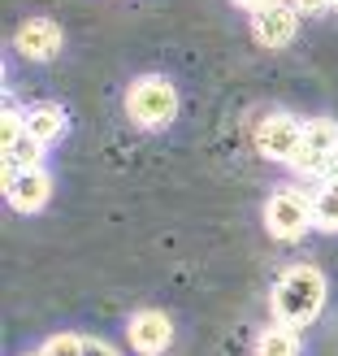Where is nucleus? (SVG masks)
<instances>
[{"instance_id": "obj_1", "label": "nucleus", "mask_w": 338, "mask_h": 356, "mask_svg": "<svg viewBox=\"0 0 338 356\" xmlns=\"http://www.w3.org/2000/svg\"><path fill=\"white\" fill-rule=\"evenodd\" d=\"M269 305H273L278 322H287L295 330L312 326L316 313H321V305H326V278H321V270H316V265H291V270H282V278L273 282Z\"/></svg>"}, {"instance_id": "obj_2", "label": "nucleus", "mask_w": 338, "mask_h": 356, "mask_svg": "<svg viewBox=\"0 0 338 356\" xmlns=\"http://www.w3.org/2000/svg\"><path fill=\"white\" fill-rule=\"evenodd\" d=\"M291 165L299 174H308V178H334V165H338V122H330V118L304 122V139H299V152H295Z\"/></svg>"}, {"instance_id": "obj_3", "label": "nucleus", "mask_w": 338, "mask_h": 356, "mask_svg": "<svg viewBox=\"0 0 338 356\" xmlns=\"http://www.w3.org/2000/svg\"><path fill=\"white\" fill-rule=\"evenodd\" d=\"M126 113H130V122H139V127H148V131L152 127H169L174 113H178L174 83L169 79H156V74L139 79L130 87V96H126Z\"/></svg>"}, {"instance_id": "obj_4", "label": "nucleus", "mask_w": 338, "mask_h": 356, "mask_svg": "<svg viewBox=\"0 0 338 356\" xmlns=\"http://www.w3.org/2000/svg\"><path fill=\"white\" fill-rule=\"evenodd\" d=\"M299 139H304V122L291 118V113H264L256 122V135H252V144L256 152L264 156V161H295V152H299Z\"/></svg>"}, {"instance_id": "obj_5", "label": "nucleus", "mask_w": 338, "mask_h": 356, "mask_svg": "<svg viewBox=\"0 0 338 356\" xmlns=\"http://www.w3.org/2000/svg\"><path fill=\"white\" fill-rule=\"evenodd\" d=\"M264 226H269V235L282 239V243L304 239L316 226L312 222V200H304V195H295V191H278L273 200L264 204Z\"/></svg>"}, {"instance_id": "obj_6", "label": "nucleus", "mask_w": 338, "mask_h": 356, "mask_svg": "<svg viewBox=\"0 0 338 356\" xmlns=\"http://www.w3.org/2000/svg\"><path fill=\"white\" fill-rule=\"evenodd\" d=\"M299 13L291 0H273V5H264L256 9L252 17V35H256V44L260 48H287L295 40V31H299Z\"/></svg>"}, {"instance_id": "obj_7", "label": "nucleus", "mask_w": 338, "mask_h": 356, "mask_svg": "<svg viewBox=\"0 0 338 356\" xmlns=\"http://www.w3.org/2000/svg\"><path fill=\"white\" fill-rule=\"evenodd\" d=\"M48 191H52V183H48V174L40 165H31V170H5V200H9V209L35 213V209L48 204Z\"/></svg>"}, {"instance_id": "obj_8", "label": "nucleus", "mask_w": 338, "mask_h": 356, "mask_svg": "<svg viewBox=\"0 0 338 356\" xmlns=\"http://www.w3.org/2000/svg\"><path fill=\"white\" fill-rule=\"evenodd\" d=\"M130 348L135 352H144V356H161L169 343H174V326H169V317L165 313H156V309H144V313H135L130 317Z\"/></svg>"}, {"instance_id": "obj_9", "label": "nucleus", "mask_w": 338, "mask_h": 356, "mask_svg": "<svg viewBox=\"0 0 338 356\" xmlns=\"http://www.w3.org/2000/svg\"><path fill=\"white\" fill-rule=\"evenodd\" d=\"M17 52L26 61H52L61 52V26L52 17H31L17 26Z\"/></svg>"}, {"instance_id": "obj_10", "label": "nucleus", "mask_w": 338, "mask_h": 356, "mask_svg": "<svg viewBox=\"0 0 338 356\" xmlns=\"http://www.w3.org/2000/svg\"><path fill=\"white\" fill-rule=\"evenodd\" d=\"M26 131L40 139V144H57V139L65 135L61 104H35V109H26Z\"/></svg>"}, {"instance_id": "obj_11", "label": "nucleus", "mask_w": 338, "mask_h": 356, "mask_svg": "<svg viewBox=\"0 0 338 356\" xmlns=\"http://www.w3.org/2000/svg\"><path fill=\"white\" fill-rule=\"evenodd\" d=\"M5 170H31V165H40V156H44V144L40 139H35L26 127L17 131V135H9L5 139Z\"/></svg>"}, {"instance_id": "obj_12", "label": "nucleus", "mask_w": 338, "mask_h": 356, "mask_svg": "<svg viewBox=\"0 0 338 356\" xmlns=\"http://www.w3.org/2000/svg\"><path fill=\"white\" fill-rule=\"evenodd\" d=\"M312 222L316 230H338V178H326L312 195Z\"/></svg>"}, {"instance_id": "obj_13", "label": "nucleus", "mask_w": 338, "mask_h": 356, "mask_svg": "<svg viewBox=\"0 0 338 356\" xmlns=\"http://www.w3.org/2000/svg\"><path fill=\"white\" fill-rule=\"evenodd\" d=\"M256 356H299V334L295 326L287 322H278L260 334V343H256Z\"/></svg>"}, {"instance_id": "obj_14", "label": "nucleus", "mask_w": 338, "mask_h": 356, "mask_svg": "<svg viewBox=\"0 0 338 356\" xmlns=\"http://www.w3.org/2000/svg\"><path fill=\"white\" fill-rule=\"evenodd\" d=\"M83 352H87V339H78V334H52L44 343V356H83Z\"/></svg>"}, {"instance_id": "obj_15", "label": "nucleus", "mask_w": 338, "mask_h": 356, "mask_svg": "<svg viewBox=\"0 0 338 356\" xmlns=\"http://www.w3.org/2000/svg\"><path fill=\"white\" fill-rule=\"evenodd\" d=\"M22 127H26V113H17L13 104H9V109H5V122H0V139H9V135H17V131H22Z\"/></svg>"}, {"instance_id": "obj_16", "label": "nucleus", "mask_w": 338, "mask_h": 356, "mask_svg": "<svg viewBox=\"0 0 338 356\" xmlns=\"http://www.w3.org/2000/svg\"><path fill=\"white\" fill-rule=\"evenodd\" d=\"M291 5L299 13H321V9H330V0H291Z\"/></svg>"}, {"instance_id": "obj_17", "label": "nucleus", "mask_w": 338, "mask_h": 356, "mask_svg": "<svg viewBox=\"0 0 338 356\" xmlns=\"http://www.w3.org/2000/svg\"><path fill=\"white\" fill-rule=\"evenodd\" d=\"M83 356H117V352H113L109 343H96V339H87V352H83Z\"/></svg>"}, {"instance_id": "obj_18", "label": "nucleus", "mask_w": 338, "mask_h": 356, "mask_svg": "<svg viewBox=\"0 0 338 356\" xmlns=\"http://www.w3.org/2000/svg\"><path fill=\"white\" fill-rule=\"evenodd\" d=\"M235 5H243V9L256 13V9H264V5H273V0H235Z\"/></svg>"}, {"instance_id": "obj_19", "label": "nucleus", "mask_w": 338, "mask_h": 356, "mask_svg": "<svg viewBox=\"0 0 338 356\" xmlns=\"http://www.w3.org/2000/svg\"><path fill=\"white\" fill-rule=\"evenodd\" d=\"M330 9H338V0H330Z\"/></svg>"}, {"instance_id": "obj_20", "label": "nucleus", "mask_w": 338, "mask_h": 356, "mask_svg": "<svg viewBox=\"0 0 338 356\" xmlns=\"http://www.w3.org/2000/svg\"><path fill=\"white\" fill-rule=\"evenodd\" d=\"M334 178H338V165H334Z\"/></svg>"}, {"instance_id": "obj_21", "label": "nucleus", "mask_w": 338, "mask_h": 356, "mask_svg": "<svg viewBox=\"0 0 338 356\" xmlns=\"http://www.w3.org/2000/svg\"><path fill=\"white\" fill-rule=\"evenodd\" d=\"M40 356H44V352H40Z\"/></svg>"}]
</instances>
